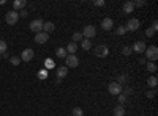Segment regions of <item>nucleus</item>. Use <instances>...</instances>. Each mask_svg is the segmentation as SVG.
I'll return each mask as SVG.
<instances>
[{
	"mask_svg": "<svg viewBox=\"0 0 158 116\" xmlns=\"http://www.w3.org/2000/svg\"><path fill=\"white\" fill-rule=\"evenodd\" d=\"M44 64H46V68H54V61H52L51 58H46L44 60Z\"/></svg>",
	"mask_w": 158,
	"mask_h": 116,
	"instance_id": "7c9ffc66",
	"label": "nucleus"
},
{
	"mask_svg": "<svg viewBox=\"0 0 158 116\" xmlns=\"http://www.w3.org/2000/svg\"><path fill=\"white\" fill-rule=\"evenodd\" d=\"M114 116H125V108L123 105H117L114 108Z\"/></svg>",
	"mask_w": 158,
	"mask_h": 116,
	"instance_id": "6ab92c4d",
	"label": "nucleus"
},
{
	"mask_svg": "<svg viewBox=\"0 0 158 116\" xmlns=\"http://www.w3.org/2000/svg\"><path fill=\"white\" fill-rule=\"evenodd\" d=\"M81 47H82L84 50H90V49H92V41H90V39H85V38H84V39L81 41Z\"/></svg>",
	"mask_w": 158,
	"mask_h": 116,
	"instance_id": "412c9836",
	"label": "nucleus"
},
{
	"mask_svg": "<svg viewBox=\"0 0 158 116\" xmlns=\"http://www.w3.org/2000/svg\"><path fill=\"white\" fill-rule=\"evenodd\" d=\"M95 55H97L98 58H106V57L109 55V49H108V46H106V44H100V46H97V49H95Z\"/></svg>",
	"mask_w": 158,
	"mask_h": 116,
	"instance_id": "20e7f679",
	"label": "nucleus"
},
{
	"mask_svg": "<svg viewBox=\"0 0 158 116\" xmlns=\"http://www.w3.org/2000/svg\"><path fill=\"white\" fill-rule=\"evenodd\" d=\"M112 27H114V22H112L111 17H104V19L101 21V28H103V30L109 32V30H112Z\"/></svg>",
	"mask_w": 158,
	"mask_h": 116,
	"instance_id": "f8f14e48",
	"label": "nucleus"
},
{
	"mask_svg": "<svg viewBox=\"0 0 158 116\" xmlns=\"http://www.w3.org/2000/svg\"><path fill=\"white\" fill-rule=\"evenodd\" d=\"M81 33H82V36L85 38V39H90V38H95V35H97V28L94 27V25H85L84 30H82Z\"/></svg>",
	"mask_w": 158,
	"mask_h": 116,
	"instance_id": "423d86ee",
	"label": "nucleus"
},
{
	"mask_svg": "<svg viewBox=\"0 0 158 116\" xmlns=\"http://www.w3.org/2000/svg\"><path fill=\"white\" fill-rule=\"evenodd\" d=\"M108 91H109V94H112V96H118V94H122L123 88H122V85H118L117 82H111L109 86H108Z\"/></svg>",
	"mask_w": 158,
	"mask_h": 116,
	"instance_id": "7ed1b4c3",
	"label": "nucleus"
},
{
	"mask_svg": "<svg viewBox=\"0 0 158 116\" xmlns=\"http://www.w3.org/2000/svg\"><path fill=\"white\" fill-rule=\"evenodd\" d=\"M138 63H141V64H144V63H146V60H144V58H139V60H138Z\"/></svg>",
	"mask_w": 158,
	"mask_h": 116,
	"instance_id": "ea45409f",
	"label": "nucleus"
},
{
	"mask_svg": "<svg viewBox=\"0 0 158 116\" xmlns=\"http://www.w3.org/2000/svg\"><path fill=\"white\" fill-rule=\"evenodd\" d=\"M146 43L144 41H136L135 44H133V47H131V50H133V52H136V54H142L144 50H146Z\"/></svg>",
	"mask_w": 158,
	"mask_h": 116,
	"instance_id": "9b49d317",
	"label": "nucleus"
},
{
	"mask_svg": "<svg viewBox=\"0 0 158 116\" xmlns=\"http://www.w3.org/2000/svg\"><path fill=\"white\" fill-rule=\"evenodd\" d=\"M43 24H44V22H43L41 19H35V21L30 22V27H29V28H30V32H33V33L36 35V33H40V32H43Z\"/></svg>",
	"mask_w": 158,
	"mask_h": 116,
	"instance_id": "39448f33",
	"label": "nucleus"
},
{
	"mask_svg": "<svg viewBox=\"0 0 158 116\" xmlns=\"http://www.w3.org/2000/svg\"><path fill=\"white\" fill-rule=\"evenodd\" d=\"M56 55L59 57V58H67V49H63V47H59L57 50H56Z\"/></svg>",
	"mask_w": 158,
	"mask_h": 116,
	"instance_id": "aec40b11",
	"label": "nucleus"
},
{
	"mask_svg": "<svg viewBox=\"0 0 158 116\" xmlns=\"http://www.w3.org/2000/svg\"><path fill=\"white\" fill-rule=\"evenodd\" d=\"M117 102H118V105H123L125 102H127V96L125 94H118L117 96Z\"/></svg>",
	"mask_w": 158,
	"mask_h": 116,
	"instance_id": "bb28decb",
	"label": "nucleus"
},
{
	"mask_svg": "<svg viewBox=\"0 0 158 116\" xmlns=\"http://www.w3.org/2000/svg\"><path fill=\"white\" fill-rule=\"evenodd\" d=\"M146 96H147L149 99H153V96H155V91H153V89H152V91H147V93H146Z\"/></svg>",
	"mask_w": 158,
	"mask_h": 116,
	"instance_id": "f704fd0d",
	"label": "nucleus"
},
{
	"mask_svg": "<svg viewBox=\"0 0 158 116\" xmlns=\"http://www.w3.org/2000/svg\"><path fill=\"white\" fill-rule=\"evenodd\" d=\"M146 68L149 72H156V64L155 63H146Z\"/></svg>",
	"mask_w": 158,
	"mask_h": 116,
	"instance_id": "b1692460",
	"label": "nucleus"
},
{
	"mask_svg": "<svg viewBox=\"0 0 158 116\" xmlns=\"http://www.w3.org/2000/svg\"><path fill=\"white\" fill-rule=\"evenodd\" d=\"M115 33H117V35H120V36H122V35H125V33H127L125 25H118V27H117V30H115Z\"/></svg>",
	"mask_w": 158,
	"mask_h": 116,
	"instance_id": "cd10ccee",
	"label": "nucleus"
},
{
	"mask_svg": "<svg viewBox=\"0 0 158 116\" xmlns=\"http://www.w3.org/2000/svg\"><path fill=\"white\" fill-rule=\"evenodd\" d=\"M54 30H56L54 22H49V21H48V22H44V24H43V32H44V33H48V35H49L51 32H54Z\"/></svg>",
	"mask_w": 158,
	"mask_h": 116,
	"instance_id": "dca6fc26",
	"label": "nucleus"
},
{
	"mask_svg": "<svg viewBox=\"0 0 158 116\" xmlns=\"http://www.w3.org/2000/svg\"><path fill=\"white\" fill-rule=\"evenodd\" d=\"M65 63H67V68H77L79 66V58L76 55H67Z\"/></svg>",
	"mask_w": 158,
	"mask_h": 116,
	"instance_id": "1a4fd4ad",
	"label": "nucleus"
},
{
	"mask_svg": "<svg viewBox=\"0 0 158 116\" xmlns=\"http://www.w3.org/2000/svg\"><path fill=\"white\" fill-rule=\"evenodd\" d=\"M76 50H77V44L71 41V43L67 46V54H68V55H74V54H76Z\"/></svg>",
	"mask_w": 158,
	"mask_h": 116,
	"instance_id": "f3484780",
	"label": "nucleus"
},
{
	"mask_svg": "<svg viewBox=\"0 0 158 116\" xmlns=\"http://www.w3.org/2000/svg\"><path fill=\"white\" fill-rule=\"evenodd\" d=\"M122 54H123L125 57H130L131 54H133V50H131V47H128V46H125V47L122 49Z\"/></svg>",
	"mask_w": 158,
	"mask_h": 116,
	"instance_id": "c85d7f7f",
	"label": "nucleus"
},
{
	"mask_svg": "<svg viewBox=\"0 0 158 116\" xmlns=\"http://www.w3.org/2000/svg\"><path fill=\"white\" fill-rule=\"evenodd\" d=\"M27 14L29 13L25 11V9H22V11H19V17H27Z\"/></svg>",
	"mask_w": 158,
	"mask_h": 116,
	"instance_id": "c9c22d12",
	"label": "nucleus"
},
{
	"mask_svg": "<svg viewBox=\"0 0 158 116\" xmlns=\"http://www.w3.org/2000/svg\"><path fill=\"white\" fill-rule=\"evenodd\" d=\"M84 39V36L81 32H74L73 33V43H77V41H82Z\"/></svg>",
	"mask_w": 158,
	"mask_h": 116,
	"instance_id": "5701e85b",
	"label": "nucleus"
},
{
	"mask_svg": "<svg viewBox=\"0 0 158 116\" xmlns=\"http://www.w3.org/2000/svg\"><path fill=\"white\" fill-rule=\"evenodd\" d=\"M10 63L13 64V66H19V64H21V58L19 57H11L10 58Z\"/></svg>",
	"mask_w": 158,
	"mask_h": 116,
	"instance_id": "a878e982",
	"label": "nucleus"
},
{
	"mask_svg": "<svg viewBox=\"0 0 158 116\" xmlns=\"http://www.w3.org/2000/svg\"><path fill=\"white\" fill-rule=\"evenodd\" d=\"M127 80H128V77H127V74H120V75H117V83L118 85H123V83H127Z\"/></svg>",
	"mask_w": 158,
	"mask_h": 116,
	"instance_id": "4be33fe9",
	"label": "nucleus"
},
{
	"mask_svg": "<svg viewBox=\"0 0 158 116\" xmlns=\"http://www.w3.org/2000/svg\"><path fill=\"white\" fill-rule=\"evenodd\" d=\"M147 85H149V88H156V85H158V79L155 75H150L149 79H147Z\"/></svg>",
	"mask_w": 158,
	"mask_h": 116,
	"instance_id": "a211bd4d",
	"label": "nucleus"
},
{
	"mask_svg": "<svg viewBox=\"0 0 158 116\" xmlns=\"http://www.w3.org/2000/svg\"><path fill=\"white\" fill-rule=\"evenodd\" d=\"M152 30H153V32L158 30V22H156V21H153V24H152Z\"/></svg>",
	"mask_w": 158,
	"mask_h": 116,
	"instance_id": "e433bc0d",
	"label": "nucleus"
},
{
	"mask_svg": "<svg viewBox=\"0 0 158 116\" xmlns=\"http://www.w3.org/2000/svg\"><path fill=\"white\" fill-rule=\"evenodd\" d=\"M40 77H41V79H44V77H46V72L41 71V72H40Z\"/></svg>",
	"mask_w": 158,
	"mask_h": 116,
	"instance_id": "58836bf2",
	"label": "nucleus"
},
{
	"mask_svg": "<svg viewBox=\"0 0 158 116\" xmlns=\"http://www.w3.org/2000/svg\"><path fill=\"white\" fill-rule=\"evenodd\" d=\"M94 5L95 6H104V5H106V2H104V0H97V2H94Z\"/></svg>",
	"mask_w": 158,
	"mask_h": 116,
	"instance_id": "72a5a7b5",
	"label": "nucleus"
},
{
	"mask_svg": "<svg viewBox=\"0 0 158 116\" xmlns=\"http://www.w3.org/2000/svg\"><path fill=\"white\" fill-rule=\"evenodd\" d=\"M5 21H6V24L8 25H15L18 21H19V13L18 11H8L6 14H5Z\"/></svg>",
	"mask_w": 158,
	"mask_h": 116,
	"instance_id": "f03ea898",
	"label": "nucleus"
},
{
	"mask_svg": "<svg viewBox=\"0 0 158 116\" xmlns=\"http://www.w3.org/2000/svg\"><path fill=\"white\" fill-rule=\"evenodd\" d=\"M135 11V5L133 2H125L123 6H122V13L123 14H130V13H133Z\"/></svg>",
	"mask_w": 158,
	"mask_h": 116,
	"instance_id": "4468645a",
	"label": "nucleus"
},
{
	"mask_svg": "<svg viewBox=\"0 0 158 116\" xmlns=\"http://www.w3.org/2000/svg\"><path fill=\"white\" fill-rule=\"evenodd\" d=\"M139 25H141V22H139L136 17H131V19L127 22L125 28H127V32H136V30L139 28Z\"/></svg>",
	"mask_w": 158,
	"mask_h": 116,
	"instance_id": "6e6552de",
	"label": "nucleus"
},
{
	"mask_svg": "<svg viewBox=\"0 0 158 116\" xmlns=\"http://www.w3.org/2000/svg\"><path fill=\"white\" fill-rule=\"evenodd\" d=\"M6 47H8V46H6L5 41H0V55H3V54L6 52Z\"/></svg>",
	"mask_w": 158,
	"mask_h": 116,
	"instance_id": "c756f323",
	"label": "nucleus"
},
{
	"mask_svg": "<svg viewBox=\"0 0 158 116\" xmlns=\"http://www.w3.org/2000/svg\"><path fill=\"white\" fill-rule=\"evenodd\" d=\"M25 5H27V2H25V0H15V2H13V8H15V11H22L24 8H25Z\"/></svg>",
	"mask_w": 158,
	"mask_h": 116,
	"instance_id": "ddd939ff",
	"label": "nucleus"
},
{
	"mask_svg": "<svg viewBox=\"0 0 158 116\" xmlns=\"http://www.w3.org/2000/svg\"><path fill=\"white\" fill-rule=\"evenodd\" d=\"M0 60H2V55H0Z\"/></svg>",
	"mask_w": 158,
	"mask_h": 116,
	"instance_id": "a19ab883",
	"label": "nucleus"
},
{
	"mask_svg": "<svg viewBox=\"0 0 158 116\" xmlns=\"http://www.w3.org/2000/svg\"><path fill=\"white\" fill-rule=\"evenodd\" d=\"M131 93H133V89H131L130 86H127V88H125V96H127V94H131Z\"/></svg>",
	"mask_w": 158,
	"mask_h": 116,
	"instance_id": "4c0bfd02",
	"label": "nucleus"
},
{
	"mask_svg": "<svg viewBox=\"0 0 158 116\" xmlns=\"http://www.w3.org/2000/svg\"><path fill=\"white\" fill-rule=\"evenodd\" d=\"M73 116H84V111L81 107H74L73 108Z\"/></svg>",
	"mask_w": 158,
	"mask_h": 116,
	"instance_id": "393cba45",
	"label": "nucleus"
},
{
	"mask_svg": "<svg viewBox=\"0 0 158 116\" xmlns=\"http://www.w3.org/2000/svg\"><path fill=\"white\" fill-rule=\"evenodd\" d=\"M153 35H155V32L152 30V27H149V28L146 30V36H147V38H152Z\"/></svg>",
	"mask_w": 158,
	"mask_h": 116,
	"instance_id": "473e14b6",
	"label": "nucleus"
},
{
	"mask_svg": "<svg viewBox=\"0 0 158 116\" xmlns=\"http://www.w3.org/2000/svg\"><path fill=\"white\" fill-rule=\"evenodd\" d=\"M133 5H135V8H139V6L146 5V2H144V0H138V2H133Z\"/></svg>",
	"mask_w": 158,
	"mask_h": 116,
	"instance_id": "2f4dec72",
	"label": "nucleus"
},
{
	"mask_svg": "<svg viewBox=\"0 0 158 116\" xmlns=\"http://www.w3.org/2000/svg\"><path fill=\"white\" fill-rule=\"evenodd\" d=\"M33 57H35V52H33L32 49H24L19 58H21V61H24V63H29V61L33 60Z\"/></svg>",
	"mask_w": 158,
	"mask_h": 116,
	"instance_id": "0eeeda50",
	"label": "nucleus"
},
{
	"mask_svg": "<svg viewBox=\"0 0 158 116\" xmlns=\"http://www.w3.org/2000/svg\"><path fill=\"white\" fill-rule=\"evenodd\" d=\"M67 74H68V68H67V66L57 68V79H59V80L65 79V77H67Z\"/></svg>",
	"mask_w": 158,
	"mask_h": 116,
	"instance_id": "2eb2a0df",
	"label": "nucleus"
},
{
	"mask_svg": "<svg viewBox=\"0 0 158 116\" xmlns=\"http://www.w3.org/2000/svg\"><path fill=\"white\" fill-rule=\"evenodd\" d=\"M48 41H49V35H48V33L40 32V33L35 35V43H36V44H44V43H48Z\"/></svg>",
	"mask_w": 158,
	"mask_h": 116,
	"instance_id": "9d476101",
	"label": "nucleus"
},
{
	"mask_svg": "<svg viewBox=\"0 0 158 116\" xmlns=\"http://www.w3.org/2000/svg\"><path fill=\"white\" fill-rule=\"evenodd\" d=\"M144 54H146V57H147L149 61H156V60H158V49H156V46H149V47H146Z\"/></svg>",
	"mask_w": 158,
	"mask_h": 116,
	"instance_id": "f257e3e1",
	"label": "nucleus"
}]
</instances>
